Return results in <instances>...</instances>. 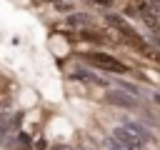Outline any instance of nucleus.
<instances>
[{"mask_svg":"<svg viewBox=\"0 0 160 150\" xmlns=\"http://www.w3.org/2000/svg\"><path fill=\"white\" fill-rule=\"evenodd\" d=\"M108 22H110V25L122 35V40H128L135 50H142L148 58H158V55H155V50H152V48H150V45H148V42H145V40H142V38H140L130 25H128V20H122V18H118V15H108Z\"/></svg>","mask_w":160,"mask_h":150,"instance_id":"nucleus-1","label":"nucleus"},{"mask_svg":"<svg viewBox=\"0 0 160 150\" xmlns=\"http://www.w3.org/2000/svg\"><path fill=\"white\" fill-rule=\"evenodd\" d=\"M85 60H88L90 65L100 68V70H108V72H128V65H125V62H120L118 58L108 55V52H88V55H85Z\"/></svg>","mask_w":160,"mask_h":150,"instance_id":"nucleus-2","label":"nucleus"},{"mask_svg":"<svg viewBox=\"0 0 160 150\" xmlns=\"http://www.w3.org/2000/svg\"><path fill=\"white\" fill-rule=\"evenodd\" d=\"M105 102H110V105H115V108H128V110L138 108V100H135L132 95H128L125 90H110V92L105 95Z\"/></svg>","mask_w":160,"mask_h":150,"instance_id":"nucleus-3","label":"nucleus"},{"mask_svg":"<svg viewBox=\"0 0 160 150\" xmlns=\"http://www.w3.org/2000/svg\"><path fill=\"white\" fill-rule=\"evenodd\" d=\"M70 25H80V28H90L92 22L85 18V15H70Z\"/></svg>","mask_w":160,"mask_h":150,"instance_id":"nucleus-4","label":"nucleus"},{"mask_svg":"<svg viewBox=\"0 0 160 150\" xmlns=\"http://www.w3.org/2000/svg\"><path fill=\"white\" fill-rule=\"evenodd\" d=\"M150 2H152V5H155V8H158V5H160V0H150Z\"/></svg>","mask_w":160,"mask_h":150,"instance_id":"nucleus-5","label":"nucleus"}]
</instances>
